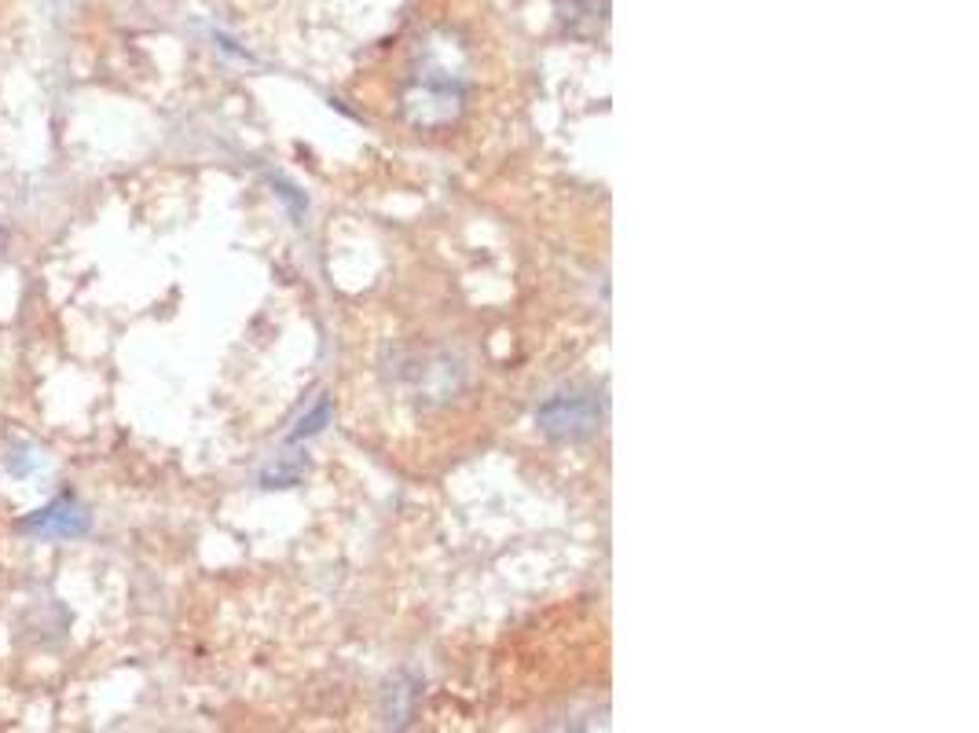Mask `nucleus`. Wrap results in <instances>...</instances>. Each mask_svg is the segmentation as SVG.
I'll use <instances>...</instances> for the list:
<instances>
[{"mask_svg": "<svg viewBox=\"0 0 979 733\" xmlns=\"http://www.w3.org/2000/svg\"><path fill=\"white\" fill-rule=\"evenodd\" d=\"M598 418H602V407L594 396H554L536 411L539 429L558 440L591 437L598 429Z\"/></svg>", "mask_w": 979, "mask_h": 733, "instance_id": "f257e3e1", "label": "nucleus"}, {"mask_svg": "<svg viewBox=\"0 0 979 733\" xmlns=\"http://www.w3.org/2000/svg\"><path fill=\"white\" fill-rule=\"evenodd\" d=\"M19 532L22 536H33V539H44V543H63V539H77L88 532V514L85 506H77L70 495L63 499H55L52 506H44L37 514L22 517L19 521Z\"/></svg>", "mask_w": 979, "mask_h": 733, "instance_id": "f03ea898", "label": "nucleus"}, {"mask_svg": "<svg viewBox=\"0 0 979 733\" xmlns=\"http://www.w3.org/2000/svg\"><path fill=\"white\" fill-rule=\"evenodd\" d=\"M0 246H4V228H0Z\"/></svg>", "mask_w": 979, "mask_h": 733, "instance_id": "7ed1b4c3", "label": "nucleus"}]
</instances>
